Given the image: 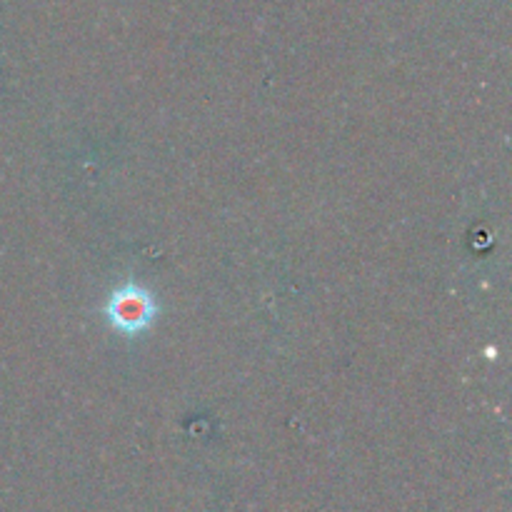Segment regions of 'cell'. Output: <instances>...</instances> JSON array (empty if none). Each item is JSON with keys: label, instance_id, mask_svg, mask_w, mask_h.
Wrapping results in <instances>:
<instances>
[{"label": "cell", "instance_id": "obj_1", "mask_svg": "<svg viewBox=\"0 0 512 512\" xmlns=\"http://www.w3.org/2000/svg\"><path fill=\"white\" fill-rule=\"evenodd\" d=\"M113 318L115 323L125 325L130 330L148 323V300H145V295H118L113 305Z\"/></svg>", "mask_w": 512, "mask_h": 512}]
</instances>
